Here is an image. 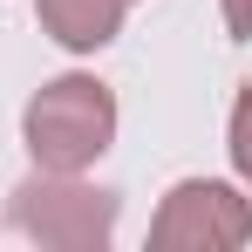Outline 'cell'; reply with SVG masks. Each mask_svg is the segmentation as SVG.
Segmentation results:
<instances>
[{"instance_id": "obj_1", "label": "cell", "mask_w": 252, "mask_h": 252, "mask_svg": "<svg viewBox=\"0 0 252 252\" xmlns=\"http://www.w3.org/2000/svg\"><path fill=\"white\" fill-rule=\"evenodd\" d=\"M116 218H123V198L102 184H82V170L34 164V177H21L7 198V225L41 252H102L116 239Z\"/></svg>"}, {"instance_id": "obj_2", "label": "cell", "mask_w": 252, "mask_h": 252, "mask_svg": "<svg viewBox=\"0 0 252 252\" xmlns=\"http://www.w3.org/2000/svg\"><path fill=\"white\" fill-rule=\"evenodd\" d=\"M21 136H28V157L41 170H89L116 143V95L95 75H55L34 89Z\"/></svg>"}, {"instance_id": "obj_3", "label": "cell", "mask_w": 252, "mask_h": 252, "mask_svg": "<svg viewBox=\"0 0 252 252\" xmlns=\"http://www.w3.org/2000/svg\"><path fill=\"white\" fill-rule=\"evenodd\" d=\"M246 239H252V198L225 177L170 184L157 218H150V246H164V252H232Z\"/></svg>"}, {"instance_id": "obj_4", "label": "cell", "mask_w": 252, "mask_h": 252, "mask_svg": "<svg viewBox=\"0 0 252 252\" xmlns=\"http://www.w3.org/2000/svg\"><path fill=\"white\" fill-rule=\"evenodd\" d=\"M136 0H34V14H41V34L55 48H68V55H95V48H109L123 34V14Z\"/></svg>"}, {"instance_id": "obj_5", "label": "cell", "mask_w": 252, "mask_h": 252, "mask_svg": "<svg viewBox=\"0 0 252 252\" xmlns=\"http://www.w3.org/2000/svg\"><path fill=\"white\" fill-rule=\"evenodd\" d=\"M225 157H232V170L252 184V82L232 95V129H225Z\"/></svg>"}, {"instance_id": "obj_6", "label": "cell", "mask_w": 252, "mask_h": 252, "mask_svg": "<svg viewBox=\"0 0 252 252\" xmlns=\"http://www.w3.org/2000/svg\"><path fill=\"white\" fill-rule=\"evenodd\" d=\"M218 14H225V34L232 41H252V0H218Z\"/></svg>"}]
</instances>
